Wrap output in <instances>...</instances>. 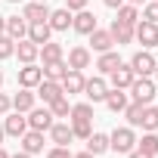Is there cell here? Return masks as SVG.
Listing matches in <instances>:
<instances>
[{
  "instance_id": "cell-1",
  "label": "cell",
  "mask_w": 158,
  "mask_h": 158,
  "mask_svg": "<svg viewBox=\"0 0 158 158\" xmlns=\"http://www.w3.org/2000/svg\"><path fill=\"white\" fill-rule=\"evenodd\" d=\"M109 149H115L118 155H127L130 149H136V133L133 127H115L109 133Z\"/></svg>"
},
{
  "instance_id": "cell-2",
  "label": "cell",
  "mask_w": 158,
  "mask_h": 158,
  "mask_svg": "<svg viewBox=\"0 0 158 158\" xmlns=\"http://www.w3.org/2000/svg\"><path fill=\"white\" fill-rule=\"evenodd\" d=\"M127 90H130L133 102H143V106H149V102L155 99V81H152V77H133V84H130Z\"/></svg>"
},
{
  "instance_id": "cell-3",
  "label": "cell",
  "mask_w": 158,
  "mask_h": 158,
  "mask_svg": "<svg viewBox=\"0 0 158 158\" xmlns=\"http://www.w3.org/2000/svg\"><path fill=\"white\" fill-rule=\"evenodd\" d=\"M133 40H139L143 44V50H152V47H158V25L155 22H136L133 25Z\"/></svg>"
},
{
  "instance_id": "cell-4",
  "label": "cell",
  "mask_w": 158,
  "mask_h": 158,
  "mask_svg": "<svg viewBox=\"0 0 158 158\" xmlns=\"http://www.w3.org/2000/svg\"><path fill=\"white\" fill-rule=\"evenodd\" d=\"M127 65L133 68L136 77H149V74L155 71V56H152L149 50H139V53H133V59H130Z\"/></svg>"
},
{
  "instance_id": "cell-5",
  "label": "cell",
  "mask_w": 158,
  "mask_h": 158,
  "mask_svg": "<svg viewBox=\"0 0 158 158\" xmlns=\"http://www.w3.org/2000/svg\"><path fill=\"white\" fill-rule=\"evenodd\" d=\"M53 127V112H50V106H44V109H31L28 112V130H40V133H47Z\"/></svg>"
},
{
  "instance_id": "cell-6",
  "label": "cell",
  "mask_w": 158,
  "mask_h": 158,
  "mask_svg": "<svg viewBox=\"0 0 158 158\" xmlns=\"http://www.w3.org/2000/svg\"><path fill=\"white\" fill-rule=\"evenodd\" d=\"M84 81H87V77H84V71H77V68H68L65 71V77H62V93L65 96H74V93H84Z\"/></svg>"
},
{
  "instance_id": "cell-7",
  "label": "cell",
  "mask_w": 158,
  "mask_h": 158,
  "mask_svg": "<svg viewBox=\"0 0 158 158\" xmlns=\"http://www.w3.org/2000/svg\"><path fill=\"white\" fill-rule=\"evenodd\" d=\"M106 93H109V84H106L102 74H96V77H90V81H84V96H87L90 102H102Z\"/></svg>"
},
{
  "instance_id": "cell-8",
  "label": "cell",
  "mask_w": 158,
  "mask_h": 158,
  "mask_svg": "<svg viewBox=\"0 0 158 158\" xmlns=\"http://www.w3.org/2000/svg\"><path fill=\"white\" fill-rule=\"evenodd\" d=\"M40 81H44V71H40L34 62H28V65H22V68H19V87H28V90H34Z\"/></svg>"
},
{
  "instance_id": "cell-9",
  "label": "cell",
  "mask_w": 158,
  "mask_h": 158,
  "mask_svg": "<svg viewBox=\"0 0 158 158\" xmlns=\"http://www.w3.org/2000/svg\"><path fill=\"white\" fill-rule=\"evenodd\" d=\"M71 28H74L77 34H90V31L96 28V16H93L90 10H77V13L71 16Z\"/></svg>"
},
{
  "instance_id": "cell-10",
  "label": "cell",
  "mask_w": 158,
  "mask_h": 158,
  "mask_svg": "<svg viewBox=\"0 0 158 158\" xmlns=\"http://www.w3.org/2000/svg\"><path fill=\"white\" fill-rule=\"evenodd\" d=\"M90 59H93V53L87 50V47H71L68 50V68H77V71H84V68H90Z\"/></svg>"
},
{
  "instance_id": "cell-11",
  "label": "cell",
  "mask_w": 158,
  "mask_h": 158,
  "mask_svg": "<svg viewBox=\"0 0 158 158\" xmlns=\"http://www.w3.org/2000/svg\"><path fill=\"white\" fill-rule=\"evenodd\" d=\"M22 19H25L28 25H31V22H47V19H50V6L31 0V3H25V10H22Z\"/></svg>"
},
{
  "instance_id": "cell-12",
  "label": "cell",
  "mask_w": 158,
  "mask_h": 158,
  "mask_svg": "<svg viewBox=\"0 0 158 158\" xmlns=\"http://www.w3.org/2000/svg\"><path fill=\"white\" fill-rule=\"evenodd\" d=\"M37 96L44 99V106H50V102H56V99L65 96V93H62V84H59V81H47V77H44V81L37 84Z\"/></svg>"
},
{
  "instance_id": "cell-13",
  "label": "cell",
  "mask_w": 158,
  "mask_h": 158,
  "mask_svg": "<svg viewBox=\"0 0 158 158\" xmlns=\"http://www.w3.org/2000/svg\"><path fill=\"white\" fill-rule=\"evenodd\" d=\"M16 56H19V62H22V65H28V62H34V59L40 56V47H37L34 40L22 37V40H16Z\"/></svg>"
},
{
  "instance_id": "cell-14",
  "label": "cell",
  "mask_w": 158,
  "mask_h": 158,
  "mask_svg": "<svg viewBox=\"0 0 158 158\" xmlns=\"http://www.w3.org/2000/svg\"><path fill=\"white\" fill-rule=\"evenodd\" d=\"M3 130H6V136H22L25 130H28V118L22 115V112H6V121H3Z\"/></svg>"
},
{
  "instance_id": "cell-15",
  "label": "cell",
  "mask_w": 158,
  "mask_h": 158,
  "mask_svg": "<svg viewBox=\"0 0 158 158\" xmlns=\"http://www.w3.org/2000/svg\"><path fill=\"white\" fill-rule=\"evenodd\" d=\"M19 143H22V152H28V155L44 152V133H40V130H25V133L19 136Z\"/></svg>"
},
{
  "instance_id": "cell-16",
  "label": "cell",
  "mask_w": 158,
  "mask_h": 158,
  "mask_svg": "<svg viewBox=\"0 0 158 158\" xmlns=\"http://www.w3.org/2000/svg\"><path fill=\"white\" fill-rule=\"evenodd\" d=\"M109 77H112V87H118V90H127V87L133 84V77H136V74H133V68H130V65H124V62H121V65H118V68H115Z\"/></svg>"
},
{
  "instance_id": "cell-17",
  "label": "cell",
  "mask_w": 158,
  "mask_h": 158,
  "mask_svg": "<svg viewBox=\"0 0 158 158\" xmlns=\"http://www.w3.org/2000/svg\"><path fill=\"white\" fill-rule=\"evenodd\" d=\"M71 16H74V13H71L68 6H65V10H50V19H47V22H50L53 31H68V28H71Z\"/></svg>"
},
{
  "instance_id": "cell-18",
  "label": "cell",
  "mask_w": 158,
  "mask_h": 158,
  "mask_svg": "<svg viewBox=\"0 0 158 158\" xmlns=\"http://www.w3.org/2000/svg\"><path fill=\"white\" fill-rule=\"evenodd\" d=\"M109 34H112V40L118 44V47H124V44H130L133 40V25H127V22H112V28H109Z\"/></svg>"
},
{
  "instance_id": "cell-19",
  "label": "cell",
  "mask_w": 158,
  "mask_h": 158,
  "mask_svg": "<svg viewBox=\"0 0 158 158\" xmlns=\"http://www.w3.org/2000/svg\"><path fill=\"white\" fill-rule=\"evenodd\" d=\"M87 37H90V47H93V53H106V50H112V47H115L112 34H109V31H102V28H93Z\"/></svg>"
},
{
  "instance_id": "cell-20",
  "label": "cell",
  "mask_w": 158,
  "mask_h": 158,
  "mask_svg": "<svg viewBox=\"0 0 158 158\" xmlns=\"http://www.w3.org/2000/svg\"><path fill=\"white\" fill-rule=\"evenodd\" d=\"M3 34H10L13 40H22V37H28V22L22 16H6V31Z\"/></svg>"
},
{
  "instance_id": "cell-21",
  "label": "cell",
  "mask_w": 158,
  "mask_h": 158,
  "mask_svg": "<svg viewBox=\"0 0 158 158\" xmlns=\"http://www.w3.org/2000/svg\"><path fill=\"white\" fill-rule=\"evenodd\" d=\"M34 99H37V93H31L28 87H22V90L13 96V109H16V112H22V115H28V112L34 109Z\"/></svg>"
},
{
  "instance_id": "cell-22",
  "label": "cell",
  "mask_w": 158,
  "mask_h": 158,
  "mask_svg": "<svg viewBox=\"0 0 158 158\" xmlns=\"http://www.w3.org/2000/svg\"><path fill=\"white\" fill-rule=\"evenodd\" d=\"M50 34H53L50 22H31V25H28V40H34L37 47H40V44H47V40H50Z\"/></svg>"
},
{
  "instance_id": "cell-23",
  "label": "cell",
  "mask_w": 158,
  "mask_h": 158,
  "mask_svg": "<svg viewBox=\"0 0 158 158\" xmlns=\"http://www.w3.org/2000/svg\"><path fill=\"white\" fill-rule=\"evenodd\" d=\"M118 65H121V56H118L115 50H106V53H99V59H96V68H99V74H112Z\"/></svg>"
},
{
  "instance_id": "cell-24",
  "label": "cell",
  "mask_w": 158,
  "mask_h": 158,
  "mask_svg": "<svg viewBox=\"0 0 158 158\" xmlns=\"http://www.w3.org/2000/svg\"><path fill=\"white\" fill-rule=\"evenodd\" d=\"M102 102L109 106V112H115V115H118V112H124V109H127V93H124V90H118V87H112V90L106 93V99H102Z\"/></svg>"
},
{
  "instance_id": "cell-25",
  "label": "cell",
  "mask_w": 158,
  "mask_h": 158,
  "mask_svg": "<svg viewBox=\"0 0 158 158\" xmlns=\"http://www.w3.org/2000/svg\"><path fill=\"white\" fill-rule=\"evenodd\" d=\"M50 139H53L56 146H68V143L74 139L71 124H56V121H53V127H50Z\"/></svg>"
},
{
  "instance_id": "cell-26",
  "label": "cell",
  "mask_w": 158,
  "mask_h": 158,
  "mask_svg": "<svg viewBox=\"0 0 158 158\" xmlns=\"http://www.w3.org/2000/svg\"><path fill=\"white\" fill-rule=\"evenodd\" d=\"M44 77L47 81H62L65 77V71H68V65H65V59H56V62H44Z\"/></svg>"
},
{
  "instance_id": "cell-27",
  "label": "cell",
  "mask_w": 158,
  "mask_h": 158,
  "mask_svg": "<svg viewBox=\"0 0 158 158\" xmlns=\"http://www.w3.org/2000/svg\"><path fill=\"white\" fill-rule=\"evenodd\" d=\"M40 59H44V62H56V59H65V50H62V44H53V40L40 44Z\"/></svg>"
},
{
  "instance_id": "cell-28",
  "label": "cell",
  "mask_w": 158,
  "mask_h": 158,
  "mask_svg": "<svg viewBox=\"0 0 158 158\" xmlns=\"http://www.w3.org/2000/svg\"><path fill=\"white\" fill-rule=\"evenodd\" d=\"M84 143H87V152H93V155L109 152V136H106V133H90Z\"/></svg>"
},
{
  "instance_id": "cell-29",
  "label": "cell",
  "mask_w": 158,
  "mask_h": 158,
  "mask_svg": "<svg viewBox=\"0 0 158 158\" xmlns=\"http://www.w3.org/2000/svg\"><path fill=\"white\" fill-rule=\"evenodd\" d=\"M136 149H143L146 155L155 158V155H158V133H155V130H146V136L136 139Z\"/></svg>"
},
{
  "instance_id": "cell-30",
  "label": "cell",
  "mask_w": 158,
  "mask_h": 158,
  "mask_svg": "<svg viewBox=\"0 0 158 158\" xmlns=\"http://www.w3.org/2000/svg\"><path fill=\"white\" fill-rule=\"evenodd\" d=\"M143 102H127V109H124V118H127V124L130 127H139V121H143Z\"/></svg>"
},
{
  "instance_id": "cell-31",
  "label": "cell",
  "mask_w": 158,
  "mask_h": 158,
  "mask_svg": "<svg viewBox=\"0 0 158 158\" xmlns=\"http://www.w3.org/2000/svg\"><path fill=\"white\" fill-rule=\"evenodd\" d=\"M71 121H93V102H77V106H71Z\"/></svg>"
},
{
  "instance_id": "cell-32",
  "label": "cell",
  "mask_w": 158,
  "mask_h": 158,
  "mask_svg": "<svg viewBox=\"0 0 158 158\" xmlns=\"http://www.w3.org/2000/svg\"><path fill=\"white\" fill-rule=\"evenodd\" d=\"M139 127H143V130H158V109H155V106H146V109H143Z\"/></svg>"
},
{
  "instance_id": "cell-33",
  "label": "cell",
  "mask_w": 158,
  "mask_h": 158,
  "mask_svg": "<svg viewBox=\"0 0 158 158\" xmlns=\"http://www.w3.org/2000/svg\"><path fill=\"white\" fill-rule=\"evenodd\" d=\"M136 19H139L136 6H130V3H121V6H118V22H127V25H136Z\"/></svg>"
},
{
  "instance_id": "cell-34",
  "label": "cell",
  "mask_w": 158,
  "mask_h": 158,
  "mask_svg": "<svg viewBox=\"0 0 158 158\" xmlns=\"http://www.w3.org/2000/svg\"><path fill=\"white\" fill-rule=\"evenodd\" d=\"M50 112H53V118H68V115H71V106H68V96H59L56 102H50Z\"/></svg>"
},
{
  "instance_id": "cell-35",
  "label": "cell",
  "mask_w": 158,
  "mask_h": 158,
  "mask_svg": "<svg viewBox=\"0 0 158 158\" xmlns=\"http://www.w3.org/2000/svg\"><path fill=\"white\" fill-rule=\"evenodd\" d=\"M71 133H74L77 139H87V136L93 133V121H71Z\"/></svg>"
},
{
  "instance_id": "cell-36",
  "label": "cell",
  "mask_w": 158,
  "mask_h": 158,
  "mask_svg": "<svg viewBox=\"0 0 158 158\" xmlns=\"http://www.w3.org/2000/svg\"><path fill=\"white\" fill-rule=\"evenodd\" d=\"M16 53V40L10 34H0V59H10Z\"/></svg>"
},
{
  "instance_id": "cell-37",
  "label": "cell",
  "mask_w": 158,
  "mask_h": 158,
  "mask_svg": "<svg viewBox=\"0 0 158 158\" xmlns=\"http://www.w3.org/2000/svg\"><path fill=\"white\" fill-rule=\"evenodd\" d=\"M143 19L158 25V0H149V3H143Z\"/></svg>"
},
{
  "instance_id": "cell-38",
  "label": "cell",
  "mask_w": 158,
  "mask_h": 158,
  "mask_svg": "<svg viewBox=\"0 0 158 158\" xmlns=\"http://www.w3.org/2000/svg\"><path fill=\"white\" fill-rule=\"evenodd\" d=\"M47 158H71V152H68V146H53L47 152Z\"/></svg>"
},
{
  "instance_id": "cell-39",
  "label": "cell",
  "mask_w": 158,
  "mask_h": 158,
  "mask_svg": "<svg viewBox=\"0 0 158 158\" xmlns=\"http://www.w3.org/2000/svg\"><path fill=\"white\" fill-rule=\"evenodd\" d=\"M87 3H90V0H65V6H68L71 13H77V10H87Z\"/></svg>"
},
{
  "instance_id": "cell-40",
  "label": "cell",
  "mask_w": 158,
  "mask_h": 158,
  "mask_svg": "<svg viewBox=\"0 0 158 158\" xmlns=\"http://www.w3.org/2000/svg\"><path fill=\"white\" fill-rule=\"evenodd\" d=\"M10 109H13V99H10L6 93H0V115H6Z\"/></svg>"
},
{
  "instance_id": "cell-41",
  "label": "cell",
  "mask_w": 158,
  "mask_h": 158,
  "mask_svg": "<svg viewBox=\"0 0 158 158\" xmlns=\"http://www.w3.org/2000/svg\"><path fill=\"white\" fill-rule=\"evenodd\" d=\"M127 155H130V158H152V155H146V152H143V149H130V152H127Z\"/></svg>"
},
{
  "instance_id": "cell-42",
  "label": "cell",
  "mask_w": 158,
  "mask_h": 158,
  "mask_svg": "<svg viewBox=\"0 0 158 158\" xmlns=\"http://www.w3.org/2000/svg\"><path fill=\"white\" fill-rule=\"evenodd\" d=\"M102 3H106V6H109V10H118V6H121V3H124V0H102Z\"/></svg>"
},
{
  "instance_id": "cell-43",
  "label": "cell",
  "mask_w": 158,
  "mask_h": 158,
  "mask_svg": "<svg viewBox=\"0 0 158 158\" xmlns=\"http://www.w3.org/2000/svg\"><path fill=\"white\" fill-rule=\"evenodd\" d=\"M71 158H96L93 152H77V155H71Z\"/></svg>"
},
{
  "instance_id": "cell-44",
  "label": "cell",
  "mask_w": 158,
  "mask_h": 158,
  "mask_svg": "<svg viewBox=\"0 0 158 158\" xmlns=\"http://www.w3.org/2000/svg\"><path fill=\"white\" fill-rule=\"evenodd\" d=\"M124 3H130V6H139V3H149V0H124Z\"/></svg>"
},
{
  "instance_id": "cell-45",
  "label": "cell",
  "mask_w": 158,
  "mask_h": 158,
  "mask_svg": "<svg viewBox=\"0 0 158 158\" xmlns=\"http://www.w3.org/2000/svg\"><path fill=\"white\" fill-rule=\"evenodd\" d=\"M6 31V16H0V34Z\"/></svg>"
},
{
  "instance_id": "cell-46",
  "label": "cell",
  "mask_w": 158,
  "mask_h": 158,
  "mask_svg": "<svg viewBox=\"0 0 158 158\" xmlns=\"http://www.w3.org/2000/svg\"><path fill=\"white\" fill-rule=\"evenodd\" d=\"M10 158H31L28 152H16V155H10Z\"/></svg>"
},
{
  "instance_id": "cell-47",
  "label": "cell",
  "mask_w": 158,
  "mask_h": 158,
  "mask_svg": "<svg viewBox=\"0 0 158 158\" xmlns=\"http://www.w3.org/2000/svg\"><path fill=\"white\" fill-rule=\"evenodd\" d=\"M3 136H6V130H3V127H0V146H3Z\"/></svg>"
},
{
  "instance_id": "cell-48",
  "label": "cell",
  "mask_w": 158,
  "mask_h": 158,
  "mask_svg": "<svg viewBox=\"0 0 158 158\" xmlns=\"http://www.w3.org/2000/svg\"><path fill=\"white\" fill-rule=\"evenodd\" d=\"M0 158H10V155H6V149H3V146H0Z\"/></svg>"
},
{
  "instance_id": "cell-49",
  "label": "cell",
  "mask_w": 158,
  "mask_h": 158,
  "mask_svg": "<svg viewBox=\"0 0 158 158\" xmlns=\"http://www.w3.org/2000/svg\"><path fill=\"white\" fill-rule=\"evenodd\" d=\"M152 74H155V77H158V62H155V71H152Z\"/></svg>"
},
{
  "instance_id": "cell-50",
  "label": "cell",
  "mask_w": 158,
  "mask_h": 158,
  "mask_svg": "<svg viewBox=\"0 0 158 158\" xmlns=\"http://www.w3.org/2000/svg\"><path fill=\"white\" fill-rule=\"evenodd\" d=\"M0 87H3V71H0Z\"/></svg>"
},
{
  "instance_id": "cell-51",
  "label": "cell",
  "mask_w": 158,
  "mask_h": 158,
  "mask_svg": "<svg viewBox=\"0 0 158 158\" xmlns=\"http://www.w3.org/2000/svg\"><path fill=\"white\" fill-rule=\"evenodd\" d=\"M10 3H22V0H10Z\"/></svg>"
},
{
  "instance_id": "cell-52",
  "label": "cell",
  "mask_w": 158,
  "mask_h": 158,
  "mask_svg": "<svg viewBox=\"0 0 158 158\" xmlns=\"http://www.w3.org/2000/svg\"><path fill=\"white\" fill-rule=\"evenodd\" d=\"M37 3H47V0H37Z\"/></svg>"
}]
</instances>
